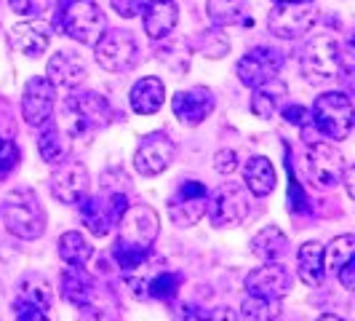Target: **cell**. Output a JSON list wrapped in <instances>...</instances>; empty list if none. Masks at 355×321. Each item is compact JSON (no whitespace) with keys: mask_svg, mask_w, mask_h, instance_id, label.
Returning a JSON list of instances; mask_svg holds the SVG:
<instances>
[{"mask_svg":"<svg viewBox=\"0 0 355 321\" xmlns=\"http://www.w3.org/2000/svg\"><path fill=\"white\" fill-rule=\"evenodd\" d=\"M251 212L249 190L241 182H225L206 198V214L214 228H235Z\"/></svg>","mask_w":355,"mask_h":321,"instance_id":"5b68a950","label":"cell"},{"mask_svg":"<svg viewBox=\"0 0 355 321\" xmlns=\"http://www.w3.org/2000/svg\"><path fill=\"white\" fill-rule=\"evenodd\" d=\"M286 252H288V236L278 225L262 228L251 238V254L259 257L262 263H278Z\"/></svg>","mask_w":355,"mask_h":321,"instance_id":"4316f807","label":"cell"},{"mask_svg":"<svg viewBox=\"0 0 355 321\" xmlns=\"http://www.w3.org/2000/svg\"><path fill=\"white\" fill-rule=\"evenodd\" d=\"M177 158V145L168 140V134L163 131H153L142 137V142L134 153V169L142 177H158L163 174Z\"/></svg>","mask_w":355,"mask_h":321,"instance_id":"7c38bea8","label":"cell"},{"mask_svg":"<svg viewBox=\"0 0 355 321\" xmlns=\"http://www.w3.org/2000/svg\"><path fill=\"white\" fill-rule=\"evenodd\" d=\"M342 70V49L334 35H313L302 49V72L310 83L334 81Z\"/></svg>","mask_w":355,"mask_h":321,"instance_id":"277c9868","label":"cell"},{"mask_svg":"<svg viewBox=\"0 0 355 321\" xmlns=\"http://www.w3.org/2000/svg\"><path fill=\"white\" fill-rule=\"evenodd\" d=\"M128 102H131V110L137 115H153L166 102V83L158 75H147V78L134 83V89L128 94Z\"/></svg>","mask_w":355,"mask_h":321,"instance_id":"7402d4cb","label":"cell"},{"mask_svg":"<svg viewBox=\"0 0 355 321\" xmlns=\"http://www.w3.org/2000/svg\"><path fill=\"white\" fill-rule=\"evenodd\" d=\"M64 110L70 115V134H86L94 129H102L112 118V110L107 105V99L102 94H94V91L72 94Z\"/></svg>","mask_w":355,"mask_h":321,"instance_id":"9c48e42d","label":"cell"},{"mask_svg":"<svg viewBox=\"0 0 355 321\" xmlns=\"http://www.w3.org/2000/svg\"><path fill=\"white\" fill-rule=\"evenodd\" d=\"M275 3H313V0H275Z\"/></svg>","mask_w":355,"mask_h":321,"instance_id":"c3c4849f","label":"cell"},{"mask_svg":"<svg viewBox=\"0 0 355 321\" xmlns=\"http://www.w3.org/2000/svg\"><path fill=\"white\" fill-rule=\"evenodd\" d=\"M3 222L11 236L35 241L46 233V209L30 188H19L3 198Z\"/></svg>","mask_w":355,"mask_h":321,"instance_id":"6da1fadb","label":"cell"},{"mask_svg":"<svg viewBox=\"0 0 355 321\" xmlns=\"http://www.w3.org/2000/svg\"><path fill=\"white\" fill-rule=\"evenodd\" d=\"M53 303V289L51 284L43 279V276H24L17 286V295H14V308L19 313L21 311H49Z\"/></svg>","mask_w":355,"mask_h":321,"instance_id":"44dd1931","label":"cell"},{"mask_svg":"<svg viewBox=\"0 0 355 321\" xmlns=\"http://www.w3.org/2000/svg\"><path fill=\"white\" fill-rule=\"evenodd\" d=\"M291 286H294V276L284 263H265L262 268L251 270L246 276L249 295H259V297L281 300L291 292Z\"/></svg>","mask_w":355,"mask_h":321,"instance_id":"9a60e30c","label":"cell"},{"mask_svg":"<svg viewBox=\"0 0 355 321\" xmlns=\"http://www.w3.org/2000/svg\"><path fill=\"white\" fill-rule=\"evenodd\" d=\"M80 321H102V316L99 311H94V305H89V308H80Z\"/></svg>","mask_w":355,"mask_h":321,"instance_id":"bcb514c9","label":"cell"},{"mask_svg":"<svg viewBox=\"0 0 355 321\" xmlns=\"http://www.w3.org/2000/svg\"><path fill=\"white\" fill-rule=\"evenodd\" d=\"M78 209H80V220H83V225L89 228V233L102 238V236H107V233L112 231V220H110V214H107L105 198L83 196L78 201Z\"/></svg>","mask_w":355,"mask_h":321,"instance_id":"f546056e","label":"cell"},{"mask_svg":"<svg viewBox=\"0 0 355 321\" xmlns=\"http://www.w3.org/2000/svg\"><path fill=\"white\" fill-rule=\"evenodd\" d=\"M353 257H355V236L353 233L337 236L329 247H323V268H329V270H334V273H337L347 260H353Z\"/></svg>","mask_w":355,"mask_h":321,"instance_id":"d6a6232c","label":"cell"},{"mask_svg":"<svg viewBox=\"0 0 355 321\" xmlns=\"http://www.w3.org/2000/svg\"><path fill=\"white\" fill-rule=\"evenodd\" d=\"M286 94H288V89H286V83L281 78H270L265 83H259L254 89V97H251V113L257 118H262V121L275 118V113H278Z\"/></svg>","mask_w":355,"mask_h":321,"instance_id":"d4e9b609","label":"cell"},{"mask_svg":"<svg viewBox=\"0 0 355 321\" xmlns=\"http://www.w3.org/2000/svg\"><path fill=\"white\" fill-rule=\"evenodd\" d=\"M51 193L62 204H78L89 193V169L80 160L64 158L51 177Z\"/></svg>","mask_w":355,"mask_h":321,"instance_id":"2e32d148","label":"cell"},{"mask_svg":"<svg viewBox=\"0 0 355 321\" xmlns=\"http://www.w3.org/2000/svg\"><path fill=\"white\" fill-rule=\"evenodd\" d=\"M288 212L291 214H310V198L302 190V185L294 177L291 160H288Z\"/></svg>","mask_w":355,"mask_h":321,"instance_id":"e575fe53","label":"cell"},{"mask_svg":"<svg viewBox=\"0 0 355 321\" xmlns=\"http://www.w3.org/2000/svg\"><path fill=\"white\" fill-rule=\"evenodd\" d=\"M17 321H49V316L43 311H21L17 316Z\"/></svg>","mask_w":355,"mask_h":321,"instance_id":"ee69618b","label":"cell"},{"mask_svg":"<svg viewBox=\"0 0 355 321\" xmlns=\"http://www.w3.org/2000/svg\"><path fill=\"white\" fill-rule=\"evenodd\" d=\"M94 56L102 70L125 72L137 65L139 46H137V38L128 30H107L105 35L94 43Z\"/></svg>","mask_w":355,"mask_h":321,"instance_id":"52a82bcc","label":"cell"},{"mask_svg":"<svg viewBox=\"0 0 355 321\" xmlns=\"http://www.w3.org/2000/svg\"><path fill=\"white\" fill-rule=\"evenodd\" d=\"M86 62L72 51H56L49 59V67H46V78L51 81L53 86H64V89H75L86 81Z\"/></svg>","mask_w":355,"mask_h":321,"instance_id":"d6986e66","label":"cell"},{"mask_svg":"<svg viewBox=\"0 0 355 321\" xmlns=\"http://www.w3.org/2000/svg\"><path fill=\"white\" fill-rule=\"evenodd\" d=\"M342 179H345V185H347V196L355 198V172L350 169V166H345V174H342Z\"/></svg>","mask_w":355,"mask_h":321,"instance_id":"f6af8a7d","label":"cell"},{"mask_svg":"<svg viewBox=\"0 0 355 321\" xmlns=\"http://www.w3.org/2000/svg\"><path fill=\"white\" fill-rule=\"evenodd\" d=\"M19 166V147L11 140H0V174H8Z\"/></svg>","mask_w":355,"mask_h":321,"instance_id":"d590c367","label":"cell"},{"mask_svg":"<svg viewBox=\"0 0 355 321\" xmlns=\"http://www.w3.org/2000/svg\"><path fill=\"white\" fill-rule=\"evenodd\" d=\"M144 11V33L150 40H163L174 33L179 22V8L174 0H150Z\"/></svg>","mask_w":355,"mask_h":321,"instance_id":"ffe728a7","label":"cell"},{"mask_svg":"<svg viewBox=\"0 0 355 321\" xmlns=\"http://www.w3.org/2000/svg\"><path fill=\"white\" fill-rule=\"evenodd\" d=\"M8 43L14 46V51L37 59L40 54H46L49 43H51V24L40 22V19L19 22L8 30Z\"/></svg>","mask_w":355,"mask_h":321,"instance_id":"ac0fdd59","label":"cell"},{"mask_svg":"<svg viewBox=\"0 0 355 321\" xmlns=\"http://www.w3.org/2000/svg\"><path fill=\"white\" fill-rule=\"evenodd\" d=\"M171 110L184 126H200L214 113V94L206 86L177 91L171 99Z\"/></svg>","mask_w":355,"mask_h":321,"instance_id":"e0dca14e","label":"cell"},{"mask_svg":"<svg viewBox=\"0 0 355 321\" xmlns=\"http://www.w3.org/2000/svg\"><path fill=\"white\" fill-rule=\"evenodd\" d=\"M297 273H300L302 284L307 286H318L323 281V273H326V268H323V244L307 241V244L300 247V252H297Z\"/></svg>","mask_w":355,"mask_h":321,"instance_id":"83f0119b","label":"cell"},{"mask_svg":"<svg viewBox=\"0 0 355 321\" xmlns=\"http://www.w3.org/2000/svg\"><path fill=\"white\" fill-rule=\"evenodd\" d=\"M214 169H216L219 174H232V172L238 169V156H235V150H219V153L214 156Z\"/></svg>","mask_w":355,"mask_h":321,"instance_id":"f35d334b","label":"cell"},{"mask_svg":"<svg viewBox=\"0 0 355 321\" xmlns=\"http://www.w3.org/2000/svg\"><path fill=\"white\" fill-rule=\"evenodd\" d=\"M206 198L209 190L203 182L187 179L177 188V193L168 201V217L177 228H193L206 217Z\"/></svg>","mask_w":355,"mask_h":321,"instance_id":"8fae6325","label":"cell"},{"mask_svg":"<svg viewBox=\"0 0 355 321\" xmlns=\"http://www.w3.org/2000/svg\"><path fill=\"white\" fill-rule=\"evenodd\" d=\"M318 321H342V319H339V316H334V313H323Z\"/></svg>","mask_w":355,"mask_h":321,"instance_id":"7dc6e473","label":"cell"},{"mask_svg":"<svg viewBox=\"0 0 355 321\" xmlns=\"http://www.w3.org/2000/svg\"><path fill=\"white\" fill-rule=\"evenodd\" d=\"M275 182H278V174H275V166L270 163V158L254 156V158L246 160V166H243V188L249 190L251 196H270L275 190Z\"/></svg>","mask_w":355,"mask_h":321,"instance_id":"cb8c5ba5","label":"cell"},{"mask_svg":"<svg viewBox=\"0 0 355 321\" xmlns=\"http://www.w3.org/2000/svg\"><path fill=\"white\" fill-rule=\"evenodd\" d=\"M304 166H307V177L315 188L331 190L342 182L347 163L331 142H313L304 153Z\"/></svg>","mask_w":355,"mask_h":321,"instance_id":"ba28073f","label":"cell"},{"mask_svg":"<svg viewBox=\"0 0 355 321\" xmlns=\"http://www.w3.org/2000/svg\"><path fill=\"white\" fill-rule=\"evenodd\" d=\"M37 150H40V158L46 163H62V160L70 156V140L67 134L62 131L59 124H43L40 131V140H37Z\"/></svg>","mask_w":355,"mask_h":321,"instance_id":"f1b7e54d","label":"cell"},{"mask_svg":"<svg viewBox=\"0 0 355 321\" xmlns=\"http://www.w3.org/2000/svg\"><path fill=\"white\" fill-rule=\"evenodd\" d=\"M206 14L219 27H251L249 0H206Z\"/></svg>","mask_w":355,"mask_h":321,"instance_id":"603a6c76","label":"cell"},{"mask_svg":"<svg viewBox=\"0 0 355 321\" xmlns=\"http://www.w3.org/2000/svg\"><path fill=\"white\" fill-rule=\"evenodd\" d=\"M182 276L179 273H171V270H166V273H160V276H155L150 284H147V289H150V295L155 297V300H174L179 295V289H182Z\"/></svg>","mask_w":355,"mask_h":321,"instance_id":"836d02e7","label":"cell"},{"mask_svg":"<svg viewBox=\"0 0 355 321\" xmlns=\"http://www.w3.org/2000/svg\"><path fill=\"white\" fill-rule=\"evenodd\" d=\"M51 0H8L11 11L21 14V17H40L46 8H49Z\"/></svg>","mask_w":355,"mask_h":321,"instance_id":"8d00e7d4","label":"cell"},{"mask_svg":"<svg viewBox=\"0 0 355 321\" xmlns=\"http://www.w3.org/2000/svg\"><path fill=\"white\" fill-rule=\"evenodd\" d=\"M206 321H241L238 313L232 308H216V311H209V319Z\"/></svg>","mask_w":355,"mask_h":321,"instance_id":"b9f144b4","label":"cell"},{"mask_svg":"<svg viewBox=\"0 0 355 321\" xmlns=\"http://www.w3.org/2000/svg\"><path fill=\"white\" fill-rule=\"evenodd\" d=\"M112 3V8H115V14L123 19H134L142 14V8L147 6V0H110Z\"/></svg>","mask_w":355,"mask_h":321,"instance_id":"74e56055","label":"cell"},{"mask_svg":"<svg viewBox=\"0 0 355 321\" xmlns=\"http://www.w3.org/2000/svg\"><path fill=\"white\" fill-rule=\"evenodd\" d=\"M313 124L323 137L329 140H347L353 131L355 121V107L353 99L345 91H326L313 102V113H310Z\"/></svg>","mask_w":355,"mask_h":321,"instance_id":"7a4b0ae2","label":"cell"},{"mask_svg":"<svg viewBox=\"0 0 355 321\" xmlns=\"http://www.w3.org/2000/svg\"><path fill=\"white\" fill-rule=\"evenodd\" d=\"M59 24H62L64 35H70L72 40H78L83 46H94L99 38L105 35L107 19L94 0H70L62 8Z\"/></svg>","mask_w":355,"mask_h":321,"instance_id":"8992f818","label":"cell"},{"mask_svg":"<svg viewBox=\"0 0 355 321\" xmlns=\"http://www.w3.org/2000/svg\"><path fill=\"white\" fill-rule=\"evenodd\" d=\"M284 118L288 121V124H297V126H304V121L310 118V110L302 105H291L284 110Z\"/></svg>","mask_w":355,"mask_h":321,"instance_id":"60d3db41","label":"cell"},{"mask_svg":"<svg viewBox=\"0 0 355 321\" xmlns=\"http://www.w3.org/2000/svg\"><path fill=\"white\" fill-rule=\"evenodd\" d=\"M158 233H160L158 212L153 206H147V204H134L118 220V241H115V247L150 254L155 238H158Z\"/></svg>","mask_w":355,"mask_h":321,"instance_id":"3957f363","label":"cell"},{"mask_svg":"<svg viewBox=\"0 0 355 321\" xmlns=\"http://www.w3.org/2000/svg\"><path fill=\"white\" fill-rule=\"evenodd\" d=\"M281 67H284V54L270 49V46H257L238 62V78L243 86L257 89L259 83H265L270 78H278Z\"/></svg>","mask_w":355,"mask_h":321,"instance_id":"5bb4252c","label":"cell"},{"mask_svg":"<svg viewBox=\"0 0 355 321\" xmlns=\"http://www.w3.org/2000/svg\"><path fill=\"white\" fill-rule=\"evenodd\" d=\"M315 19L318 11L313 8V3H278L267 17V27L275 38L297 40L304 33H310Z\"/></svg>","mask_w":355,"mask_h":321,"instance_id":"30bf717a","label":"cell"},{"mask_svg":"<svg viewBox=\"0 0 355 321\" xmlns=\"http://www.w3.org/2000/svg\"><path fill=\"white\" fill-rule=\"evenodd\" d=\"M91 249L89 238L83 236V233L78 231H67L62 233V238H59V257L72 268H83L86 263L91 260Z\"/></svg>","mask_w":355,"mask_h":321,"instance_id":"4dcf8cb0","label":"cell"},{"mask_svg":"<svg viewBox=\"0 0 355 321\" xmlns=\"http://www.w3.org/2000/svg\"><path fill=\"white\" fill-rule=\"evenodd\" d=\"M281 313V300L272 297H259V295H246L241 303V316L243 321H275Z\"/></svg>","mask_w":355,"mask_h":321,"instance_id":"1f68e13d","label":"cell"},{"mask_svg":"<svg viewBox=\"0 0 355 321\" xmlns=\"http://www.w3.org/2000/svg\"><path fill=\"white\" fill-rule=\"evenodd\" d=\"M206 319H209V311L196 308V305H187L184 313H182V321H206Z\"/></svg>","mask_w":355,"mask_h":321,"instance_id":"7bdbcfd3","label":"cell"},{"mask_svg":"<svg viewBox=\"0 0 355 321\" xmlns=\"http://www.w3.org/2000/svg\"><path fill=\"white\" fill-rule=\"evenodd\" d=\"M56 105V86L46 75H35L27 81L21 94V115L30 126H43L53 118Z\"/></svg>","mask_w":355,"mask_h":321,"instance_id":"4fadbf2b","label":"cell"},{"mask_svg":"<svg viewBox=\"0 0 355 321\" xmlns=\"http://www.w3.org/2000/svg\"><path fill=\"white\" fill-rule=\"evenodd\" d=\"M62 297L75 308H89L94 303V281L83 268H67L62 273Z\"/></svg>","mask_w":355,"mask_h":321,"instance_id":"484cf974","label":"cell"},{"mask_svg":"<svg viewBox=\"0 0 355 321\" xmlns=\"http://www.w3.org/2000/svg\"><path fill=\"white\" fill-rule=\"evenodd\" d=\"M337 276H339V281H342V286H345L347 292H353L355 289V257L353 260H347L345 265L339 268Z\"/></svg>","mask_w":355,"mask_h":321,"instance_id":"ab89813d","label":"cell"}]
</instances>
